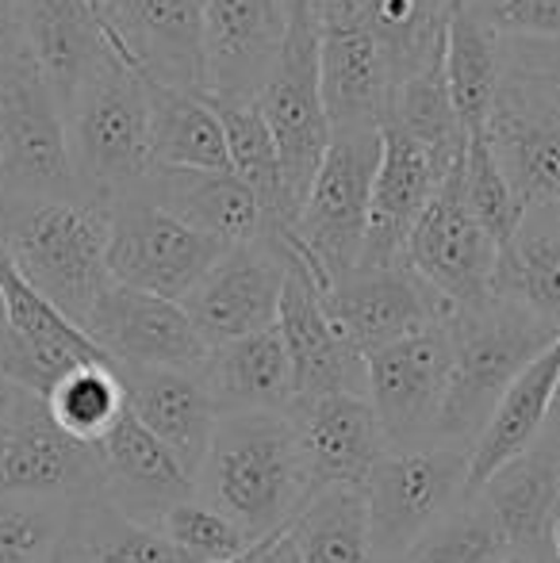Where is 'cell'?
<instances>
[{
    "label": "cell",
    "mask_w": 560,
    "mask_h": 563,
    "mask_svg": "<svg viewBox=\"0 0 560 563\" xmlns=\"http://www.w3.org/2000/svg\"><path fill=\"white\" fill-rule=\"evenodd\" d=\"M311 495L288 415H227L196 467V498L254 544L288 533Z\"/></svg>",
    "instance_id": "obj_1"
},
{
    "label": "cell",
    "mask_w": 560,
    "mask_h": 563,
    "mask_svg": "<svg viewBox=\"0 0 560 563\" xmlns=\"http://www.w3.org/2000/svg\"><path fill=\"white\" fill-rule=\"evenodd\" d=\"M77 196L112 203L154 169L150 157V81L105 46L62 108Z\"/></svg>",
    "instance_id": "obj_2"
},
{
    "label": "cell",
    "mask_w": 560,
    "mask_h": 563,
    "mask_svg": "<svg viewBox=\"0 0 560 563\" xmlns=\"http://www.w3.org/2000/svg\"><path fill=\"white\" fill-rule=\"evenodd\" d=\"M446 330L453 345V376L441 410L438 445L472 452L503 391L560 341V330L503 296L453 307Z\"/></svg>",
    "instance_id": "obj_3"
},
{
    "label": "cell",
    "mask_w": 560,
    "mask_h": 563,
    "mask_svg": "<svg viewBox=\"0 0 560 563\" xmlns=\"http://www.w3.org/2000/svg\"><path fill=\"white\" fill-rule=\"evenodd\" d=\"M77 196L66 119L23 31L0 38V230L20 211Z\"/></svg>",
    "instance_id": "obj_4"
},
{
    "label": "cell",
    "mask_w": 560,
    "mask_h": 563,
    "mask_svg": "<svg viewBox=\"0 0 560 563\" xmlns=\"http://www.w3.org/2000/svg\"><path fill=\"white\" fill-rule=\"evenodd\" d=\"M0 250L39 296L81 330L97 299L112 288L108 203L89 196H62L20 211L0 230Z\"/></svg>",
    "instance_id": "obj_5"
},
{
    "label": "cell",
    "mask_w": 560,
    "mask_h": 563,
    "mask_svg": "<svg viewBox=\"0 0 560 563\" xmlns=\"http://www.w3.org/2000/svg\"><path fill=\"white\" fill-rule=\"evenodd\" d=\"M381 165V131H334L288 234H273L311 273L319 291L361 265L369 203Z\"/></svg>",
    "instance_id": "obj_6"
},
{
    "label": "cell",
    "mask_w": 560,
    "mask_h": 563,
    "mask_svg": "<svg viewBox=\"0 0 560 563\" xmlns=\"http://www.w3.org/2000/svg\"><path fill=\"white\" fill-rule=\"evenodd\" d=\"M319 35L322 27L315 8L307 0H292L277 66L254 100L281 154V216L277 227L265 234H288L330 146V119L319 81Z\"/></svg>",
    "instance_id": "obj_7"
},
{
    "label": "cell",
    "mask_w": 560,
    "mask_h": 563,
    "mask_svg": "<svg viewBox=\"0 0 560 563\" xmlns=\"http://www.w3.org/2000/svg\"><path fill=\"white\" fill-rule=\"evenodd\" d=\"M361 495L369 510L373 563H404L407 552L469 498V452L446 445L384 452Z\"/></svg>",
    "instance_id": "obj_8"
},
{
    "label": "cell",
    "mask_w": 560,
    "mask_h": 563,
    "mask_svg": "<svg viewBox=\"0 0 560 563\" xmlns=\"http://www.w3.org/2000/svg\"><path fill=\"white\" fill-rule=\"evenodd\" d=\"M97 495H105L100 449L66 438L46 399L8 387L0 407V498L81 506Z\"/></svg>",
    "instance_id": "obj_9"
},
{
    "label": "cell",
    "mask_w": 560,
    "mask_h": 563,
    "mask_svg": "<svg viewBox=\"0 0 560 563\" xmlns=\"http://www.w3.org/2000/svg\"><path fill=\"white\" fill-rule=\"evenodd\" d=\"M227 245L196 234L180 219L165 216L142 192H128L108 203V273L112 284L180 299L208 276Z\"/></svg>",
    "instance_id": "obj_10"
},
{
    "label": "cell",
    "mask_w": 560,
    "mask_h": 563,
    "mask_svg": "<svg viewBox=\"0 0 560 563\" xmlns=\"http://www.w3.org/2000/svg\"><path fill=\"white\" fill-rule=\"evenodd\" d=\"M369 402L384 430L388 452H415L438 445L441 410H446L453 345L446 327H430L388 349L365 356Z\"/></svg>",
    "instance_id": "obj_11"
},
{
    "label": "cell",
    "mask_w": 560,
    "mask_h": 563,
    "mask_svg": "<svg viewBox=\"0 0 560 563\" xmlns=\"http://www.w3.org/2000/svg\"><path fill=\"white\" fill-rule=\"evenodd\" d=\"M284 280H288V253L273 234H262L254 242L227 245L223 257L180 299V307L204 345L216 349L277 327Z\"/></svg>",
    "instance_id": "obj_12"
},
{
    "label": "cell",
    "mask_w": 560,
    "mask_h": 563,
    "mask_svg": "<svg viewBox=\"0 0 560 563\" xmlns=\"http://www.w3.org/2000/svg\"><path fill=\"white\" fill-rule=\"evenodd\" d=\"M464 154V150H461ZM407 265L430 284L433 291L453 307L480 303L495 296V268H499V245L476 223L461 192V157L438 192L430 196L426 211L407 238Z\"/></svg>",
    "instance_id": "obj_13"
},
{
    "label": "cell",
    "mask_w": 560,
    "mask_h": 563,
    "mask_svg": "<svg viewBox=\"0 0 560 563\" xmlns=\"http://www.w3.org/2000/svg\"><path fill=\"white\" fill-rule=\"evenodd\" d=\"M322 303L361 356L415 338L430 327H446L453 311V303L441 291H433L411 265L353 268L350 276L322 291Z\"/></svg>",
    "instance_id": "obj_14"
},
{
    "label": "cell",
    "mask_w": 560,
    "mask_h": 563,
    "mask_svg": "<svg viewBox=\"0 0 560 563\" xmlns=\"http://www.w3.org/2000/svg\"><path fill=\"white\" fill-rule=\"evenodd\" d=\"M105 38L150 85L204 92L200 0H97Z\"/></svg>",
    "instance_id": "obj_15"
},
{
    "label": "cell",
    "mask_w": 560,
    "mask_h": 563,
    "mask_svg": "<svg viewBox=\"0 0 560 563\" xmlns=\"http://www.w3.org/2000/svg\"><path fill=\"white\" fill-rule=\"evenodd\" d=\"M461 150L449 154V150L430 146L396 126H381V165H376L369 234L358 268L407 265V238H411L430 196L446 180V173L461 157Z\"/></svg>",
    "instance_id": "obj_16"
},
{
    "label": "cell",
    "mask_w": 560,
    "mask_h": 563,
    "mask_svg": "<svg viewBox=\"0 0 560 563\" xmlns=\"http://www.w3.org/2000/svg\"><path fill=\"white\" fill-rule=\"evenodd\" d=\"M292 0H200L204 97L257 100L288 31Z\"/></svg>",
    "instance_id": "obj_17"
},
{
    "label": "cell",
    "mask_w": 560,
    "mask_h": 563,
    "mask_svg": "<svg viewBox=\"0 0 560 563\" xmlns=\"http://www.w3.org/2000/svg\"><path fill=\"white\" fill-rule=\"evenodd\" d=\"M284 253H288V245H284ZM277 334L284 341V349H288L296 402L315 399V395L369 391L365 356L350 345V338L327 314L319 284L311 280V273L292 253H288V280H284L281 314H277Z\"/></svg>",
    "instance_id": "obj_18"
},
{
    "label": "cell",
    "mask_w": 560,
    "mask_h": 563,
    "mask_svg": "<svg viewBox=\"0 0 560 563\" xmlns=\"http://www.w3.org/2000/svg\"><path fill=\"white\" fill-rule=\"evenodd\" d=\"M85 334L123 368H200L208 345L185 307L112 284L85 319Z\"/></svg>",
    "instance_id": "obj_19"
},
{
    "label": "cell",
    "mask_w": 560,
    "mask_h": 563,
    "mask_svg": "<svg viewBox=\"0 0 560 563\" xmlns=\"http://www.w3.org/2000/svg\"><path fill=\"white\" fill-rule=\"evenodd\" d=\"M319 27V81L330 134L381 131L396 92V74L381 38L350 15H322Z\"/></svg>",
    "instance_id": "obj_20"
},
{
    "label": "cell",
    "mask_w": 560,
    "mask_h": 563,
    "mask_svg": "<svg viewBox=\"0 0 560 563\" xmlns=\"http://www.w3.org/2000/svg\"><path fill=\"white\" fill-rule=\"evenodd\" d=\"M288 422L296 430V445L307 467L311 490L342 483V487H365L376 460L388 452L384 430L369 395H315V399L292 402Z\"/></svg>",
    "instance_id": "obj_21"
},
{
    "label": "cell",
    "mask_w": 560,
    "mask_h": 563,
    "mask_svg": "<svg viewBox=\"0 0 560 563\" xmlns=\"http://www.w3.org/2000/svg\"><path fill=\"white\" fill-rule=\"evenodd\" d=\"M97 449L105 464V498L142 526L162 529L173 506L196 498V475L154 433L142 430L131 410Z\"/></svg>",
    "instance_id": "obj_22"
},
{
    "label": "cell",
    "mask_w": 560,
    "mask_h": 563,
    "mask_svg": "<svg viewBox=\"0 0 560 563\" xmlns=\"http://www.w3.org/2000/svg\"><path fill=\"white\" fill-rule=\"evenodd\" d=\"M484 139L523 208L560 203V112L503 85Z\"/></svg>",
    "instance_id": "obj_23"
},
{
    "label": "cell",
    "mask_w": 560,
    "mask_h": 563,
    "mask_svg": "<svg viewBox=\"0 0 560 563\" xmlns=\"http://www.w3.org/2000/svg\"><path fill=\"white\" fill-rule=\"evenodd\" d=\"M123 384L128 410L139 418L142 430H150L188 472L196 475L204 452L211 445V433L219 426V410L211 402L196 368H123L116 364Z\"/></svg>",
    "instance_id": "obj_24"
},
{
    "label": "cell",
    "mask_w": 560,
    "mask_h": 563,
    "mask_svg": "<svg viewBox=\"0 0 560 563\" xmlns=\"http://www.w3.org/2000/svg\"><path fill=\"white\" fill-rule=\"evenodd\" d=\"M135 192L146 196L165 216L193 227L196 234H208L223 245L254 242L265 230L262 200L231 169L204 173V169H162V165H154Z\"/></svg>",
    "instance_id": "obj_25"
},
{
    "label": "cell",
    "mask_w": 560,
    "mask_h": 563,
    "mask_svg": "<svg viewBox=\"0 0 560 563\" xmlns=\"http://www.w3.org/2000/svg\"><path fill=\"white\" fill-rule=\"evenodd\" d=\"M472 498L487 506L510 556L557 563L560 464L541 452H526L495 472Z\"/></svg>",
    "instance_id": "obj_26"
},
{
    "label": "cell",
    "mask_w": 560,
    "mask_h": 563,
    "mask_svg": "<svg viewBox=\"0 0 560 563\" xmlns=\"http://www.w3.org/2000/svg\"><path fill=\"white\" fill-rule=\"evenodd\" d=\"M196 372H200L219 418L288 415L292 402H296L288 349H284L277 327L208 349Z\"/></svg>",
    "instance_id": "obj_27"
},
{
    "label": "cell",
    "mask_w": 560,
    "mask_h": 563,
    "mask_svg": "<svg viewBox=\"0 0 560 563\" xmlns=\"http://www.w3.org/2000/svg\"><path fill=\"white\" fill-rule=\"evenodd\" d=\"M560 379V341L546 349L515 384L503 391L499 407L492 410L484 433L469 452V498L492 479L495 472L510 464V460L526 456L541 438L549 402H553Z\"/></svg>",
    "instance_id": "obj_28"
},
{
    "label": "cell",
    "mask_w": 560,
    "mask_h": 563,
    "mask_svg": "<svg viewBox=\"0 0 560 563\" xmlns=\"http://www.w3.org/2000/svg\"><path fill=\"white\" fill-rule=\"evenodd\" d=\"M20 27L31 58L66 108L81 77L108 46L97 0H20Z\"/></svg>",
    "instance_id": "obj_29"
},
{
    "label": "cell",
    "mask_w": 560,
    "mask_h": 563,
    "mask_svg": "<svg viewBox=\"0 0 560 563\" xmlns=\"http://www.w3.org/2000/svg\"><path fill=\"white\" fill-rule=\"evenodd\" d=\"M507 74L503 43L464 0H449L446 15V85L464 139L484 134Z\"/></svg>",
    "instance_id": "obj_30"
},
{
    "label": "cell",
    "mask_w": 560,
    "mask_h": 563,
    "mask_svg": "<svg viewBox=\"0 0 560 563\" xmlns=\"http://www.w3.org/2000/svg\"><path fill=\"white\" fill-rule=\"evenodd\" d=\"M495 296L560 330V203L526 208L510 245L499 253Z\"/></svg>",
    "instance_id": "obj_31"
},
{
    "label": "cell",
    "mask_w": 560,
    "mask_h": 563,
    "mask_svg": "<svg viewBox=\"0 0 560 563\" xmlns=\"http://www.w3.org/2000/svg\"><path fill=\"white\" fill-rule=\"evenodd\" d=\"M150 157L162 169H231L223 123L204 92L150 85Z\"/></svg>",
    "instance_id": "obj_32"
},
{
    "label": "cell",
    "mask_w": 560,
    "mask_h": 563,
    "mask_svg": "<svg viewBox=\"0 0 560 563\" xmlns=\"http://www.w3.org/2000/svg\"><path fill=\"white\" fill-rule=\"evenodd\" d=\"M299 563H373L369 510L361 487L330 483L307 495L288 526Z\"/></svg>",
    "instance_id": "obj_33"
},
{
    "label": "cell",
    "mask_w": 560,
    "mask_h": 563,
    "mask_svg": "<svg viewBox=\"0 0 560 563\" xmlns=\"http://www.w3.org/2000/svg\"><path fill=\"white\" fill-rule=\"evenodd\" d=\"M58 552L66 563H185L162 529L128 518L105 495L74 506Z\"/></svg>",
    "instance_id": "obj_34"
},
{
    "label": "cell",
    "mask_w": 560,
    "mask_h": 563,
    "mask_svg": "<svg viewBox=\"0 0 560 563\" xmlns=\"http://www.w3.org/2000/svg\"><path fill=\"white\" fill-rule=\"evenodd\" d=\"M46 410L66 438L81 441V445H100L112 433V426L128 415L116 364H81L69 376H62L46 395Z\"/></svg>",
    "instance_id": "obj_35"
},
{
    "label": "cell",
    "mask_w": 560,
    "mask_h": 563,
    "mask_svg": "<svg viewBox=\"0 0 560 563\" xmlns=\"http://www.w3.org/2000/svg\"><path fill=\"white\" fill-rule=\"evenodd\" d=\"M216 108L219 123L227 134V165L239 180H246L257 192L265 208V230L277 227L281 216V154L277 139H273L265 115L257 112L254 100H216L208 97ZM262 230V234H265Z\"/></svg>",
    "instance_id": "obj_36"
},
{
    "label": "cell",
    "mask_w": 560,
    "mask_h": 563,
    "mask_svg": "<svg viewBox=\"0 0 560 563\" xmlns=\"http://www.w3.org/2000/svg\"><path fill=\"white\" fill-rule=\"evenodd\" d=\"M461 192L469 211L476 216V223L495 238L499 253L510 245L518 223H523L526 208L518 203V196L510 192L507 177H503L499 162H495L492 146L484 134H469L461 154Z\"/></svg>",
    "instance_id": "obj_37"
},
{
    "label": "cell",
    "mask_w": 560,
    "mask_h": 563,
    "mask_svg": "<svg viewBox=\"0 0 560 563\" xmlns=\"http://www.w3.org/2000/svg\"><path fill=\"white\" fill-rule=\"evenodd\" d=\"M162 533L185 563H246L257 549L231 518L211 510L200 498L173 506L162 521Z\"/></svg>",
    "instance_id": "obj_38"
},
{
    "label": "cell",
    "mask_w": 560,
    "mask_h": 563,
    "mask_svg": "<svg viewBox=\"0 0 560 563\" xmlns=\"http://www.w3.org/2000/svg\"><path fill=\"white\" fill-rule=\"evenodd\" d=\"M507 552L480 498H464L404 556V563H492Z\"/></svg>",
    "instance_id": "obj_39"
},
{
    "label": "cell",
    "mask_w": 560,
    "mask_h": 563,
    "mask_svg": "<svg viewBox=\"0 0 560 563\" xmlns=\"http://www.w3.org/2000/svg\"><path fill=\"white\" fill-rule=\"evenodd\" d=\"M74 518V506L0 498V563H51Z\"/></svg>",
    "instance_id": "obj_40"
},
{
    "label": "cell",
    "mask_w": 560,
    "mask_h": 563,
    "mask_svg": "<svg viewBox=\"0 0 560 563\" xmlns=\"http://www.w3.org/2000/svg\"><path fill=\"white\" fill-rule=\"evenodd\" d=\"M503 43H560V0H464Z\"/></svg>",
    "instance_id": "obj_41"
},
{
    "label": "cell",
    "mask_w": 560,
    "mask_h": 563,
    "mask_svg": "<svg viewBox=\"0 0 560 563\" xmlns=\"http://www.w3.org/2000/svg\"><path fill=\"white\" fill-rule=\"evenodd\" d=\"M503 54H507L503 85L560 112V43H503Z\"/></svg>",
    "instance_id": "obj_42"
},
{
    "label": "cell",
    "mask_w": 560,
    "mask_h": 563,
    "mask_svg": "<svg viewBox=\"0 0 560 563\" xmlns=\"http://www.w3.org/2000/svg\"><path fill=\"white\" fill-rule=\"evenodd\" d=\"M530 452H541V456H549L553 464H560V379H557L553 402H549L546 426H541V438H538V445H534Z\"/></svg>",
    "instance_id": "obj_43"
},
{
    "label": "cell",
    "mask_w": 560,
    "mask_h": 563,
    "mask_svg": "<svg viewBox=\"0 0 560 563\" xmlns=\"http://www.w3.org/2000/svg\"><path fill=\"white\" fill-rule=\"evenodd\" d=\"M246 563H299V556H296V549H292L288 533H281V537H273V541L257 544L254 556Z\"/></svg>",
    "instance_id": "obj_44"
},
{
    "label": "cell",
    "mask_w": 560,
    "mask_h": 563,
    "mask_svg": "<svg viewBox=\"0 0 560 563\" xmlns=\"http://www.w3.org/2000/svg\"><path fill=\"white\" fill-rule=\"evenodd\" d=\"M20 27V0H0V38L15 35Z\"/></svg>",
    "instance_id": "obj_45"
},
{
    "label": "cell",
    "mask_w": 560,
    "mask_h": 563,
    "mask_svg": "<svg viewBox=\"0 0 560 563\" xmlns=\"http://www.w3.org/2000/svg\"><path fill=\"white\" fill-rule=\"evenodd\" d=\"M307 4L315 8V15H322V12H330V8H334L338 0H307Z\"/></svg>",
    "instance_id": "obj_46"
},
{
    "label": "cell",
    "mask_w": 560,
    "mask_h": 563,
    "mask_svg": "<svg viewBox=\"0 0 560 563\" xmlns=\"http://www.w3.org/2000/svg\"><path fill=\"white\" fill-rule=\"evenodd\" d=\"M492 563H530V560H523V556H510V552H503L499 560H492Z\"/></svg>",
    "instance_id": "obj_47"
},
{
    "label": "cell",
    "mask_w": 560,
    "mask_h": 563,
    "mask_svg": "<svg viewBox=\"0 0 560 563\" xmlns=\"http://www.w3.org/2000/svg\"><path fill=\"white\" fill-rule=\"evenodd\" d=\"M0 327H8V307H4V291H0Z\"/></svg>",
    "instance_id": "obj_48"
},
{
    "label": "cell",
    "mask_w": 560,
    "mask_h": 563,
    "mask_svg": "<svg viewBox=\"0 0 560 563\" xmlns=\"http://www.w3.org/2000/svg\"><path fill=\"white\" fill-rule=\"evenodd\" d=\"M8 387H12V384H4V379H0V407H4V399H8Z\"/></svg>",
    "instance_id": "obj_49"
},
{
    "label": "cell",
    "mask_w": 560,
    "mask_h": 563,
    "mask_svg": "<svg viewBox=\"0 0 560 563\" xmlns=\"http://www.w3.org/2000/svg\"><path fill=\"white\" fill-rule=\"evenodd\" d=\"M557 563H560V518H557Z\"/></svg>",
    "instance_id": "obj_50"
},
{
    "label": "cell",
    "mask_w": 560,
    "mask_h": 563,
    "mask_svg": "<svg viewBox=\"0 0 560 563\" xmlns=\"http://www.w3.org/2000/svg\"><path fill=\"white\" fill-rule=\"evenodd\" d=\"M58 549H62V544H58ZM51 563H66V560H62V552H54V556H51Z\"/></svg>",
    "instance_id": "obj_51"
}]
</instances>
